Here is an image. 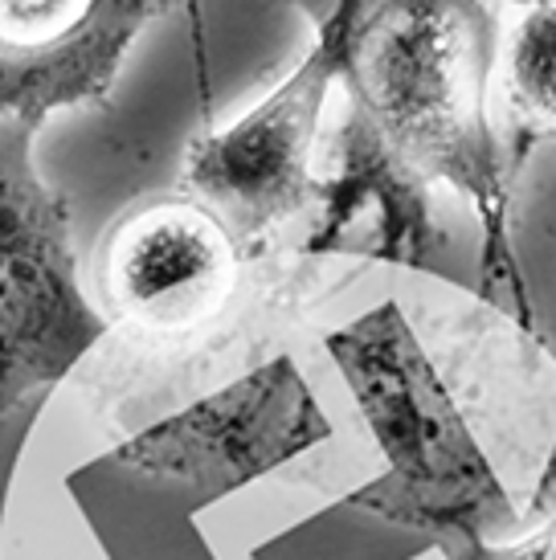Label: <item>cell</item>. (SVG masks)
<instances>
[{"mask_svg":"<svg viewBox=\"0 0 556 560\" xmlns=\"http://www.w3.org/2000/svg\"><path fill=\"white\" fill-rule=\"evenodd\" d=\"M37 124L0 115V430L107 331L82 287L70 218L33 164Z\"/></svg>","mask_w":556,"mask_h":560,"instance_id":"1","label":"cell"},{"mask_svg":"<svg viewBox=\"0 0 556 560\" xmlns=\"http://www.w3.org/2000/svg\"><path fill=\"white\" fill-rule=\"evenodd\" d=\"M160 0H0V115L46 124L103 98Z\"/></svg>","mask_w":556,"mask_h":560,"instance_id":"6","label":"cell"},{"mask_svg":"<svg viewBox=\"0 0 556 560\" xmlns=\"http://www.w3.org/2000/svg\"><path fill=\"white\" fill-rule=\"evenodd\" d=\"M324 438L327 421L303 376L291 360H270L209 401L131 438L115 451V463L225 495Z\"/></svg>","mask_w":556,"mask_h":560,"instance_id":"5","label":"cell"},{"mask_svg":"<svg viewBox=\"0 0 556 560\" xmlns=\"http://www.w3.org/2000/svg\"><path fill=\"white\" fill-rule=\"evenodd\" d=\"M327 348L348 376L381 451L389 454V475L360 491L352 499L356 508L430 532H447L450 524L454 536H471L463 520L491 503L487 495L495 482L479 454L447 430L442 405L426 385L421 360L409 352L393 312L336 331Z\"/></svg>","mask_w":556,"mask_h":560,"instance_id":"3","label":"cell"},{"mask_svg":"<svg viewBox=\"0 0 556 560\" xmlns=\"http://www.w3.org/2000/svg\"><path fill=\"white\" fill-rule=\"evenodd\" d=\"M103 279L111 303L136 324H197L230 295V230L205 205H148L115 230Z\"/></svg>","mask_w":556,"mask_h":560,"instance_id":"7","label":"cell"},{"mask_svg":"<svg viewBox=\"0 0 556 560\" xmlns=\"http://www.w3.org/2000/svg\"><path fill=\"white\" fill-rule=\"evenodd\" d=\"M344 70L340 21H327L320 46L258 107L193 143L185 180L197 201L233 234H263L299 213L315 192L311 152L332 79Z\"/></svg>","mask_w":556,"mask_h":560,"instance_id":"4","label":"cell"},{"mask_svg":"<svg viewBox=\"0 0 556 560\" xmlns=\"http://www.w3.org/2000/svg\"><path fill=\"white\" fill-rule=\"evenodd\" d=\"M344 70L356 82L372 131L409 164L430 172H475L479 74L475 42L447 0H344Z\"/></svg>","mask_w":556,"mask_h":560,"instance_id":"2","label":"cell"},{"mask_svg":"<svg viewBox=\"0 0 556 560\" xmlns=\"http://www.w3.org/2000/svg\"><path fill=\"white\" fill-rule=\"evenodd\" d=\"M508 82L532 115L556 127V4L532 9L511 33Z\"/></svg>","mask_w":556,"mask_h":560,"instance_id":"8","label":"cell"}]
</instances>
